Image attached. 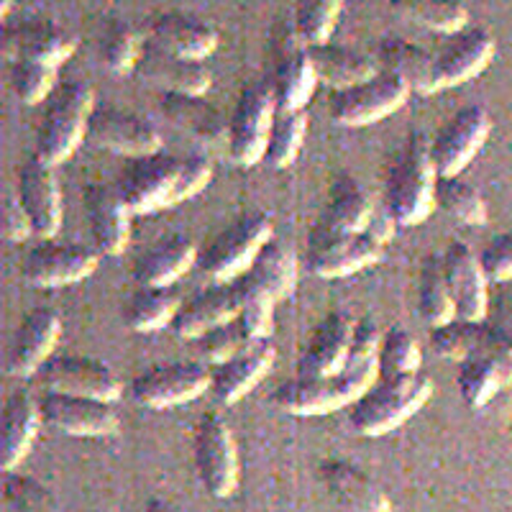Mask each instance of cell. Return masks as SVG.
<instances>
[{
    "mask_svg": "<svg viewBox=\"0 0 512 512\" xmlns=\"http://www.w3.org/2000/svg\"><path fill=\"white\" fill-rule=\"evenodd\" d=\"M379 328L369 318L354 323L351 349L341 369L326 377H292L274 390L272 402L290 415H326L354 405L372 387L377 372Z\"/></svg>",
    "mask_w": 512,
    "mask_h": 512,
    "instance_id": "1",
    "label": "cell"
},
{
    "mask_svg": "<svg viewBox=\"0 0 512 512\" xmlns=\"http://www.w3.org/2000/svg\"><path fill=\"white\" fill-rule=\"evenodd\" d=\"M213 177V167L200 154H149L131 159L116 180L118 198L131 213H157L198 195Z\"/></svg>",
    "mask_w": 512,
    "mask_h": 512,
    "instance_id": "2",
    "label": "cell"
},
{
    "mask_svg": "<svg viewBox=\"0 0 512 512\" xmlns=\"http://www.w3.org/2000/svg\"><path fill=\"white\" fill-rule=\"evenodd\" d=\"M433 169L428 141L413 131L384 175V210L397 226H418L433 210Z\"/></svg>",
    "mask_w": 512,
    "mask_h": 512,
    "instance_id": "3",
    "label": "cell"
},
{
    "mask_svg": "<svg viewBox=\"0 0 512 512\" xmlns=\"http://www.w3.org/2000/svg\"><path fill=\"white\" fill-rule=\"evenodd\" d=\"M431 395L433 382L425 372L377 377L372 387L351 405V428L367 438L384 436L418 413Z\"/></svg>",
    "mask_w": 512,
    "mask_h": 512,
    "instance_id": "4",
    "label": "cell"
},
{
    "mask_svg": "<svg viewBox=\"0 0 512 512\" xmlns=\"http://www.w3.org/2000/svg\"><path fill=\"white\" fill-rule=\"evenodd\" d=\"M95 108V93L88 82L67 80L47 98V111L36 126L34 157L47 164L70 159L88 131V118Z\"/></svg>",
    "mask_w": 512,
    "mask_h": 512,
    "instance_id": "5",
    "label": "cell"
},
{
    "mask_svg": "<svg viewBox=\"0 0 512 512\" xmlns=\"http://www.w3.org/2000/svg\"><path fill=\"white\" fill-rule=\"evenodd\" d=\"M272 236L274 226L267 213H244L200 246L195 267L213 282H233L251 267Z\"/></svg>",
    "mask_w": 512,
    "mask_h": 512,
    "instance_id": "6",
    "label": "cell"
},
{
    "mask_svg": "<svg viewBox=\"0 0 512 512\" xmlns=\"http://www.w3.org/2000/svg\"><path fill=\"white\" fill-rule=\"evenodd\" d=\"M192 459L203 489L210 497H231L239 487V451L226 420L208 410L200 415L192 436Z\"/></svg>",
    "mask_w": 512,
    "mask_h": 512,
    "instance_id": "7",
    "label": "cell"
},
{
    "mask_svg": "<svg viewBox=\"0 0 512 512\" xmlns=\"http://www.w3.org/2000/svg\"><path fill=\"white\" fill-rule=\"evenodd\" d=\"M410 93V85L397 72L377 70L351 88L333 90L328 98V113L341 126H369L402 108Z\"/></svg>",
    "mask_w": 512,
    "mask_h": 512,
    "instance_id": "8",
    "label": "cell"
},
{
    "mask_svg": "<svg viewBox=\"0 0 512 512\" xmlns=\"http://www.w3.org/2000/svg\"><path fill=\"white\" fill-rule=\"evenodd\" d=\"M384 254L379 244L367 231L346 233L315 221L308 233V267L320 280H338L349 274L372 267Z\"/></svg>",
    "mask_w": 512,
    "mask_h": 512,
    "instance_id": "9",
    "label": "cell"
},
{
    "mask_svg": "<svg viewBox=\"0 0 512 512\" xmlns=\"http://www.w3.org/2000/svg\"><path fill=\"white\" fill-rule=\"evenodd\" d=\"M274 111L277 105L269 82H249L241 90L236 108L228 118V157L233 162L241 167L262 162Z\"/></svg>",
    "mask_w": 512,
    "mask_h": 512,
    "instance_id": "10",
    "label": "cell"
},
{
    "mask_svg": "<svg viewBox=\"0 0 512 512\" xmlns=\"http://www.w3.org/2000/svg\"><path fill=\"white\" fill-rule=\"evenodd\" d=\"M210 390V369L205 361H167L144 369L131 382V397L144 408H175L198 400Z\"/></svg>",
    "mask_w": 512,
    "mask_h": 512,
    "instance_id": "11",
    "label": "cell"
},
{
    "mask_svg": "<svg viewBox=\"0 0 512 512\" xmlns=\"http://www.w3.org/2000/svg\"><path fill=\"white\" fill-rule=\"evenodd\" d=\"M431 349L441 359L464 361L477 354H492L505 369L507 384H512V328L495 326L487 320L454 318L431 328Z\"/></svg>",
    "mask_w": 512,
    "mask_h": 512,
    "instance_id": "12",
    "label": "cell"
},
{
    "mask_svg": "<svg viewBox=\"0 0 512 512\" xmlns=\"http://www.w3.org/2000/svg\"><path fill=\"white\" fill-rule=\"evenodd\" d=\"M100 254L80 241L41 239L21 262L24 280L36 287H62L82 282L98 269Z\"/></svg>",
    "mask_w": 512,
    "mask_h": 512,
    "instance_id": "13",
    "label": "cell"
},
{
    "mask_svg": "<svg viewBox=\"0 0 512 512\" xmlns=\"http://www.w3.org/2000/svg\"><path fill=\"white\" fill-rule=\"evenodd\" d=\"M492 131V118L482 105H464L438 128L436 139L428 144L436 175H461L472 162Z\"/></svg>",
    "mask_w": 512,
    "mask_h": 512,
    "instance_id": "14",
    "label": "cell"
},
{
    "mask_svg": "<svg viewBox=\"0 0 512 512\" xmlns=\"http://www.w3.org/2000/svg\"><path fill=\"white\" fill-rule=\"evenodd\" d=\"M85 136L105 152L121 154L128 159L162 152V136L152 121H146L136 113L113 108V105H95L88 118Z\"/></svg>",
    "mask_w": 512,
    "mask_h": 512,
    "instance_id": "15",
    "label": "cell"
},
{
    "mask_svg": "<svg viewBox=\"0 0 512 512\" xmlns=\"http://www.w3.org/2000/svg\"><path fill=\"white\" fill-rule=\"evenodd\" d=\"M36 405L44 423L70 436L100 438L118 431V413L113 410V402L72 395V392L44 390Z\"/></svg>",
    "mask_w": 512,
    "mask_h": 512,
    "instance_id": "16",
    "label": "cell"
},
{
    "mask_svg": "<svg viewBox=\"0 0 512 512\" xmlns=\"http://www.w3.org/2000/svg\"><path fill=\"white\" fill-rule=\"evenodd\" d=\"M492 57H495V39L482 26H466L451 34V39L438 52H433V93L474 80L487 70Z\"/></svg>",
    "mask_w": 512,
    "mask_h": 512,
    "instance_id": "17",
    "label": "cell"
},
{
    "mask_svg": "<svg viewBox=\"0 0 512 512\" xmlns=\"http://www.w3.org/2000/svg\"><path fill=\"white\" fill-rule=\"evenodd\" d=\"M36 374L47 390L72 392V395L95 397V400L105 402H116L123 395V384L116 377V372L93 356H49Z\"/></svg>",
    "mask_w": 512,
    "mask_h": 512,
    "instance_id": "18",
    "label": "cell"
},
{
    "mask_svg": "<svg viewBox=\"0 0 512 512\" xmlns=\"http://www.w3.org/2000/svg\"><path fill=\"white\" fill-rule=\"evenodd\" d=\"M16 192L31 236L52 239L62 226V195L52 164L41 162L39 157L24 159L16 169Z\"/></svg>",
    "mask_w": 512,
    "mask_h": 512,
    "instance_id": "19",
    "label": "cell"
},
{
    "mask_svg": "<svg viewBox=\"0 0 512 512\" xmlns=\"http://www.w3.org/2000/svg\"><path fill=\"white\" fill-rule=\"evenodd\" d=\"M239 300H264L277 305L297 285V256L287 244L272 239L256 254L251 267L233 280Z\"/></svg>",
    "mask_w": 512,
    "mask_h": 512,
    "instance_id": "20",
    "label": "cell"
},
{
    "mask_svg": "<svg viewBox=\"0 0 512 512\" xmlns=\"http://www.w3.org/2000/svg\"><path fill=\"white\" fill-rule=\"evenodd\" d=\"M75 49V34L47 18H31L0 29V54L11 59H36L49 67H59L75 54Z\"/></svg>",
    "mask_w": 512,
    "mask_h": 512,
    "instance_id": "21",
    "label": "cell"
},
{
    "mask_svg": "<svg viewBox=\"0 0 512 512\" xmlns=\"http://www.w3.org/2000/svg\"><path fill=\"white\" fill-rule=\"evenodd\" d=\"M134 75L146 82H154L164 93L185 95H203L210 88V82H213V75H210L203 59L180 57V54L154 44L152 39L141 41Z\"/></svg>",
    "mask_w": 512,
    "mask_h": 512,
    "instance_id": "22",
    "label": "cell"
},
{
    "mask_svg": "<svg viewBox=\"0 0 512 512\" xmlns=\"http://www.w3.org/2000/svg\"><path fill=\"white\" fill-rule=\"evenodd\" d=\"M82 205L88 218L93 249L100 256H118L131 241V210L118 198L116 187L90 182L82 190Z\"/></svg>",
    "mask_w": 512,
    "mask_h": 512,
    "instance_id": "23",
    "label": "cell"
},
{
    "mask_svg": "<svg viewBox=\"0 0 512 512\" xmlns=\"http://www.w3.org/2000/svg\"><path fill=\"white\" fill-rule=\"evenodd\" d=\"M62 333L59 313L49 305H36L21 318L8 346L6 367L13 377H31L52 356Z\"/></svg>",
    "mask_w": 512,
    "mask_h": 512,
    "instance_id": "24",
    "label": "cell"
},
{
    "mask_svg": "<svg viewBox=\"0 0 512 512\" xmlns=\"http://www.w3.org/2000/svg\"><path fill=\"white\" fill-rule=\"evenodd\" d=\"M443 274H446L451 300H454V313L461 320H484L487 318L489 297H487V277L479 264V254L464 241H451L441 254Z\"/></svg>",
    "mask_w": 512,
    "mask_h": 512,
    "instance_id": "25",
    "label": "cell"
},
{
    "mask_svg": "<svg viewBox=\"0 0 512 512\" xmlns=\"http://www.w3.org/2000/svg\"><path fill=\"white\" fill-rule=\"evenodd\" d=\"M159 111L169 123H175L182 134L198 141L208 152H228V121L203 95L162 93Z\"/></svg>",
    "mask_w": 512,
    "mask_h": 512,
    "instance_id": "26",
    "label": "cell"
},
{
    "mask_svg": "<svg viewBox=\"0 0 512 512\" xmlns=\"http://www.w3.org/2000/svg\"><path fill=\"white\" fill-rule=\"evenodd\" d=\"M239 310L241 300L239 292H236V285L233 282H213V285L205 287V290H198L195 295L182 297L180 308H177L169 328H172V333L177 338L195 341L200 333L236 318Z\"/></svg>",
    "mask_w": 512,
    "mask_h": 512,
    "instance_id": "27",
    "label": "cell"
},
{
    "mask_svg": "<svg viewBox=\"0 0 512 512\" xmlns=\"http://www.w3.org/2000/svg\"><path fill=\"white\" fill-rule=\"evenodd\" d=\"M274 359H277V346L272 344V338L251 341L244 351L213 367V372H210V392L223 405L239 402L272 369Z\"/></svg>",
    "mask_w": 512,
    "mask_h": 512,
    "instance_id": "28",
    "label": "cell"
},
{
    "mask_svg": "<svg viewBox=\"0 0 512 512\" xmlns=\"http://www.w3.org/2000/svg\"><path fill=\"white\" fill-rule=\"evenodd\" d=\"M318 477L328 495L349 512H392L390 497L364 469L346 459H323Z\"/></svg>",
    "mask_w": 512,
    "mask_h": 512,
    "instance_id": "29",
    "label": "cell"
},
{
    "mask_svg": "<svg viewBox=\"0 0 512 512\" xmlns=\"http://www.w3.org/2000/svg\"><path fill=\"white\" fill-rule=\"evenodd\" d=\"M354 320L341 310H333L310 333L303 354L297 359L295 377H326L341 369L351 349Z\"/></svg>",
    "mask_w": 512,
    "mask_h": 512,
    "instance_id": "30",
    "label": "cell"
},
{
    "mask_svg": "<svg viewBox=\"0 0 512 512\" xmlns=\"http://www.w3.org/2000/svg\"><path fill=\"white\" fill-rule=\"evenodd\" d=\"M39 405L26 390H16L0 408V472H16L39 433Z\"/></svg>",
    "mask_w": 512,
    "mask_h": 512,
    "instance_id": "31",
    "label": "cell"
},
{
    "mask_svg": "<svg viewBox=\"0 0 512 512\" xmlns=\"http://www.w3.org/2000/svg\"><path fill=\"white\" fill-rule=\"evenodd\" d=\"M149 39L169 52L187 59H203L218 49L216 26L205 24L203 18L187 16L182 11H164L149 21Z\"/></svg>",
    "mask_w": 512,
    "mask_h": 512,
    "instance_id": "32",
    "label": "cell"
},
{
    "mask_svg": "<svg viewBox=\"0 0 512 512\" xmlns=\"http://www.w3.org/2000/svg\"><path fill=\"white\" fill-rule=\"evenodd\" d=\"M315 85H318V77H315L313 62H310L305 44H300V41L290 44L274 62L272 82H269L277 111L305 108Z\"/></svg>",
    "mask_w": 512,
    "mask_h": 512,
    "instance_id": "33",
    "label": "cell"
},
{
    "mask_svg": "<svg viewBox=\"0 0 512 512\" xmlns=\"http://www.w3.org/2000/svg\"><path fill=\"white\" fill-rule=\"evenodd\" d=\"M305 49H308L318 82H326L331 90L351 88V85L367 80L377 72V64L369 54L344 47V44L323 41V44H310Z\"/></svg>",
    "mask_w": 512,
    "mask_h": 512,
    "instance_id": "34",
    "label": "cell"
},
{
    "mask_svg": "<svg viewBox=\"0 0 512 512\" xmlns=\"http://www.w3.org/2000/svg\"><path fill=\"white\" fill-rule=\"evenodd\" d=\"M198 262V246L190 239L172 233L152 246L134 267L139 285H175L182 274Z\"/></svg>",
    "mask_w": 512,
    "mask_h": 512,
    "instance_id": "35",
    "label": "cell"
},
{
    "mask_svg": "<svg viewBox=\"0 0 512 512\" xmlns=\"http://www.w3.org/2000/svg\"><path fill=\"white\" fill-rule=\"evenodd\" d=\"M182 297L172 285H139L123 305V326L131 331H159L169 326Z\"/></svg>",
    "mask_w": 512,
    "mask_h": 512,
    "instance_id": "36",
    "label": "cell"
},
{
    "mask_svg": "<svg viewBox=\"0 0 512 512\" xmlns=\"http://www.w3.org/2000/svg\"><path fill=\"white\" fill-rule=\"evenodd\" d=\"M372 216L374 208L372 203H369L364 187H361L351 175H338L336 180L331 182L326 208H323L318 221L336 228V231L359 233L367 228L369 218Z\"/></svg>",
    "mask_w": 512,
    "mask_h": 512,
    "instance_id": "37",
    "label": "cell"
},
{
    "mask_svg": "<svg viewBox=\"0 0 512 512\" xmlns=\"http://www.w3.org/2000/svg\"><path fill=\"white\" fill-rule=\"evenodd\" d=\"M379 59L387 70L397 72L402 80L408 82L410 90L420 95H433V52H425L423 47L408 39H400V36H387V39L379 41Z\"/></svg>",
    "mask_w": 512,
    "mask_h": 512,
    "instance_id": "38",
    "label": "cell"
},
{
    "mask_svg": "<svg viewBox=\"0 0 512 512\" xmlns=\"http://www.w3.org/2000/svg\"><path fill=\"white\" fill-rule=\"evenodd\" d=\"M507 384L502 364L492 354H477L459 361V374H456V387L466 408H484L497 392Z\"/></svg>",
    "mask_w": 512,
    "mask_h": 512,
    "instance_id": "39",
    "label": "cell"
},
{
    "mask_svg": "<svg viewBox=\"0 0 512 512\" xmlns=\"http://www.w3.org/2000/svg\"><path fill=\"white\" fill-rule=\"evenodd\" d=\"M418 313L428 328H436L454 320V300L443 274L441 254H428L420 264L418 277Z\"/></svg>",
    "mask_w": 512,
    "mask_h": 512,
    "instance_id": "40",
    "label": "cell"
},
{
    "mask_svg": "<svg viewBox=\"0 0 512 512\" xmlns=\"http://www.w3.org/2000/svg\"><path fill=\"white\" fill-rule=\"evenodd\" d=\"M433 205L464 226H484L487 223V203L482 192L472 182L459 175H436L433 182Z\"/></svg>",
    "mask_w": 512,
    "mask_h": 512,
    "instance_id": "41",
    "label": "cell"
},
{
    "mask_svg": "<svg viewBox=\"0 0 512 512\" xmlns=\"http://www.w3.org/2000/svg\"><path fill=\"white\" fill-rule=\"evenodd\" d=\"M387 6L413 24L446 36L469 26V11L461 0H387Z\"/></svg>",
    "mask_w": 512,
    "mask_h": 512,
    "instance_id": "42",
    "label": "cell"
},
{
    "mask_svg": "<svg viewBox=\"0 0 512 512\" xmlns=\"http://www.w3.org/2000/svg\"><path fill=\"white\" fill-rule=\"evenodd\" d=\"M305 131H308V113L305 108L297 111H274L272 126H269L264 162L274 169L290 167L303 149Z\"/></svg>",
    "mask_w": 512,
    "mask_h": 512,
    "instance_id": "43",
    "label": "cell"
},
{
    "mask_svg": "<svg viewBox=\"0 0 512 512\" xmlns=\"http://www.w3.org/2000/svg\"><path fill=\"white\" fill-rule=\"evenodd\" d=\"M423 351L413 333L402 326H392L379 336L377 372L379 377H400V374L420 372Z\"/></svg>",
    "mask_w": 512,
    "mask_h": 512,
    "instance_id": "44",
    "label": "cell"
},
{
    "mask_svg": "<svg viewBox=\"0 0 512 512\" xmlns=\"http://www.w3.org/2000/svg\"><path fill=\"white\" fill-rule=\"evenodd\" d=\"M141 52V39L126 21H111L98 39V59L111 75H128Z\"/></svg>",
    "mask_w": 512,
    "mask_h": 512,
    "instance_id": "45",
    "label": "cell"
},
{
    "mask_svg": "<svg viewBox=\"0 0 512 512\" xmlns=\"http://www.w3.org/2000/svg\"><path fill=\"white\" fill-rule=\"evenodd\" d=\"M344 0H297L295 8V36L300 44H323L331 41L338 24Z\"/></svg>",
    "mask_w": 512,
    "mask_h": 512,
    "instance_id": "46",
    "label": "cell"
},
{
    "mask_svg": "<svg viewBox=\"0 0 512 512\" xmlns=\"http://www.w3.org/2000/svg\"><path fill=\"white\" fill-rule=\"evenodd\" d=\"M3 497L16 512H75L64 505L52 489L29 474L6 472L3 477Z\"/></svg>",
    "mask_w": 512,
    "mask_h": 512,
    "instance_id": "47",
    "label": "cell"
},
{
    "mask_svg": "<svg viewBox=\"0 0 512 512\" xmlns=\"http://www.w3.org/2000/svg\"><path fill=\"white\" fill-rule=\"evenodd\" d=\"M11 90L21 103L36 105L47 100L57 88V67H49L36 59H11Z\"/></svg>",
    "mask_w": 512,
    "mask_h": 512,
    "instance_id": "48",
    "label": "cell"
},
{
    "mask_svg": "<svg viewBox=\"0 0 512 512\" xmlns=\"http://www.w3.org/2000/svg\"><path fill=\"white\" fill-rule=\"evenodd\" d=\"M251 341H254V338L244 331V326H241L239 320L233 318L221 323V326H213L210 331L200 333V336L195 338V349H198L200 359L216 367L221 361L231 359V356H236L239 351H244ZM256 341H259V338H256Z\"/></svg>",
    "mask_w": 512,
    "mask_h": 512,
    "instance_id": "49",
    "label": "cell"
},
{
    "mask_svg": "<svg viewBox=\"0 0 512 512\" xmlns=\"http://www.w3.org/2000/svg\"><path fill=\"white\" fill-rule=\"evenodd\" d=\"M29 236V223H26L16 187H11L0 177V239L16 244V241H24Z\"/></svg>",
    "mask_w": 512,
    "mask_h": 512,
    "instance_id": "50",
    "label": "cell"
},
{
    "mask_svg": "<svg viewBox=\"0 0 512 512\" xmlns=\"http://www.w3.org/2000/svg\"><path fill=\"white\" fill-rule=\"evenodd\" d=\"M479 264L487 280L507 282L512 280V231L500 233L479 251Z\"/></svg>",
    "mask_w": 512,
    "mask_h": 512,
    "instance_id": "51",
    "label": "cell"
},
{
    "mask_svg": "<svg viewBox=\"0 0 512 512\" xmlns=\"http://www.w3.org/2000/svg\"><path fill=\"white\" fill-rule=\"evenodd\" d=\"M395 226H397V223L392 221L387 210H382V213H377V210H374V216L369 218V223H367V228H364V231H367L369 236H374L379 244L387 246L392 241V236H395Z\"/></svg>",
    "mask_w": 512,
    "mask_h": 512,
    "instance_id": "52",
    "label": "cell"
},
{
    "mask_svg": "<svg viewBox=\"0 0 512 512\" xmlns=\"http://www.w3.org/2000/svg\"><path fill=\"white\" fill-rule=\"evenodd\" d=\"M144 512H182V510L172 505L169 500H162V497H149V500H146Z\"/></svg>",
    "mask_w": 512,
    "mask_h": 512,
    "instance_id": "53",
    "label": "cell"
},
{
    "mask_svg": "<svg viewBox=\"0 0 512 512\" xmlns=\"http://www.w3.org/2000/svg\"><path fill=\"white\" fill-rule=\"evenodd\" d=\"M11 6H13V0H0V21L6 18V13L11 11Z\"/></svg>",
    "mask_w": 512,
    "mask_h": 512,
    "instance_id": "54",
    "label": "cell"
},
{
    "mask_svg": "<svg viewBox=\"0 0 512 512\" xmlns=\"http://www.w3.org/2000/svg\"><path fill=\"white\" fill-rule=\"evenodd\" d=\"M510 438H512V418H510Z\"/></svg>",
    "mask_w": 512,
    "mask_h": 512,
    "instance_id": "55",
    "label": "cell"
}]
</instances>
